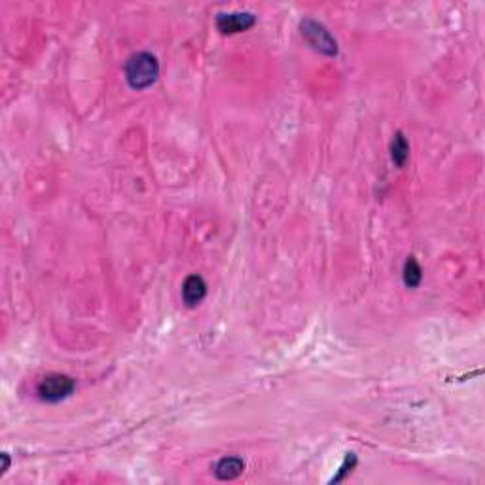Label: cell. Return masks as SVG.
<instances>
[{"label": "cell", "instance_id": "1", "mask_svg": "<svg viewBox=\"0 0 485 485\" xmlns=\"http://www.w3.org/2000/svg\"><path fill=\"white\" fill-rule=\"evenodd\" d=\"M159 76V63L156 55L138 51L131 55L125 63V80L133 89H146L156 82Z\"/></svg>", "mask_w": 485, "mask_h": 485}, {"label": "cell", "instance_id": "5", "mask_svg": "<svg viewBox=\"0 0 485 485\" xmlns=\"http://www.w3.org/2000/svg\"><path fill=\"white\" fill-rule=\"evenodd\" d=\"M207 296V283L201 275H190L182 285V300L188 308L199 305Z\"/></svg>", "mask_w": 485, "mask_h": 485}, {"label": "cell", "instance_id": "4", "mask_svg": "<svg viewBox=\"0 0 485 485\" xmlns=\"http://www.w3.org/2000/svg\"><path fill=\"white\" fill-rule=\"evenodd\" d=\"M256 17L251 12H233V14H220L216 17V27L220 33L224 35H235V33H243L254 27Z\"/></svg>", "mask_w": 485, "mask_h": 485}, {"label": "cell", "instance_id": "9", "mask_svg": "<svg viewBox=\"0 0 485 485\" xmlns=\"http://www.w3.org/2000/svg\"><path fill=\"white\" fill-rule=\"evenodd\" d=\"M355 465H356L355 453H347V457H345V463H343L342 468H340V474H337V476H335V478L332 479V482H334V484H335V482H342V479L345 478V476H347L349 472H351V468H353V466H355Z\"/></svg>", "mask_w": 485, "mask_h": 485}, {"label": "cell", "instance_id": "10", "mask_svg": "<svg viewBox=\"0 0 485 485\" xmlns=\"http://www.w3.org/2000/svg\"><path fill=\"white\" fill-rule=\"evenodd\" d=\"M2 459H4V466H2V474H6V470L10 468V457L8 453H2Z\"/></svg>", "mask_w": 485, "mask_h": 485}, {"label": "cell", "instance_id": "6", "mask_svg": "<svg viewBox=\"0 0 485 485\" xmlns=\"http://www.w3.org/2000/svg\"><path fill=\"white\" fill-rule=\"evenodd\" d=\"M245 470V461L239 457H224L220 459L218 465L214 468V474L216 478L222 479V482H230V479L239 478L241 474Z\"/></svg>", "mask_w": 485, "mask_h": 485}, {"label": "cell", "instance_id": "3", "mask_svg": "<svg viewBox=\"0 0 485 485\" xmlns=\"http://www.w3.org/2000/svg\"><path fill=\"white\" fill-rule=\"evenodd\" d=\"M300 29L301 36H303L317 51L330 55V57L337 55V42H335L334 36L330 35V31L324 27L322 23H319V21L315 19H303L300 23Z\"/></svg>", "mask_w": 485, "mask_h": 485}, {"label": "cell", "instance_id": "2", "mask_svg": "<svg viewBox=\"0 0 485 485\" xmlns=\"http://www.w3.org/2000/svg\"><path fill=\"white\" fill-rule=\"evenodd\" d=\"M76 389V383L72 377L65 376V374H49V376L42 377L36 392L44 402L55 404L61 402L65 398H69Z\"/></svg>", "mask_w": 485, "mask_h": 485}, {"label": "cell", "instance_id": "8", "mask_svg": "<svg viewBox=\"0 0 485 485\" xmlns=\"http://www.w3.org/2000/svg\"><path fill=\"white\" fill-rule=\"evenodd\" d=\"M421 279H423V271H421V266L417 264V260L413 256H410L406 264H404V285L408 288H417L421 285Z\"/></svg>", "mask_w": 485, "mask_h": 485}, {"label": "cell", "instance_id": "7", "mask_svg": "<svg viewBox=\"0 0 485 485\" xmlns=\"http://www.w3.org/2000/svg\"><path fill=\"white\" fill-rule=\"evenodd\" d=\"M390 157L397 164V167H404L406 161H408V157H410V144H408V141L404 137L402 131L395 133V138L390 143Z\"/></svg>", "mask_w": 485, "mask_h": 485}]
</instances>
